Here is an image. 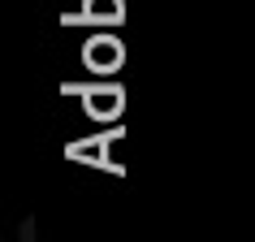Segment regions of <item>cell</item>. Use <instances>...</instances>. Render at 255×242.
I'll list each match as a JSON object with an SVG mask.
<instances>
[{
	"mask_svg": "<svg viewBox=\"0 0 255 242\" xmlns=\"http://www.w3.org/2000/svg\"><path fill=\"white\" fill-rule=\"evenodd\" d=\"M121 43L113 39V35H95V39H87V48H82V61L95 69V74H113V69L121 65Z\"/></svg>",
	"mask_w": 255,
	"mask_h": 242,
	"instance_id": "cell-1",
	"label": "cell"
},
{
	"mask_svg": "<svg viewBox=\"0 0 255 242\" xmlns=\"http://www.w3.org/2000/svg\"><path fill=\"white\" fill-rule=\"evenodd\" d=\"M91 22H121V0H87Z\"/></svg>",
	"mask_w": 255,
	"mask_h": 242,
	"instance_id": "cell-2",
	"label": "cell"
}]
</instances>
